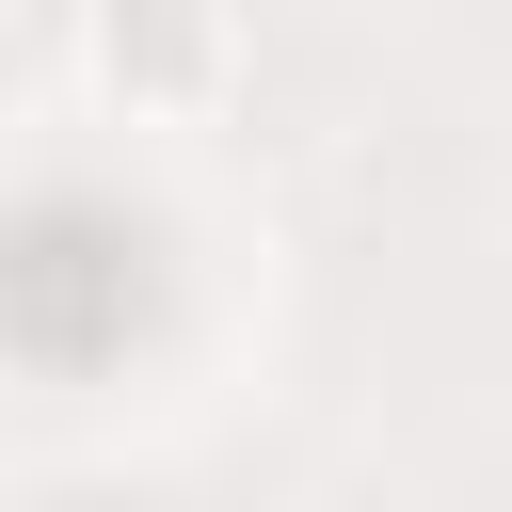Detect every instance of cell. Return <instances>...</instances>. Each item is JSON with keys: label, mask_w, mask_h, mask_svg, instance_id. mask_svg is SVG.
<instances>
[{"label": "cell", "mask_w": 512, "mask_h": 512, "mask_svg": "<svg viewBox=\"0 0 512 512\" xmlns=\"http://www.w3.org/2000/svg\"><path fill=\"white\" fill-rule=\"evenodd\" d=\"M96 80L128 112H192L224 80V16L208 0H96Z\"/></svg>", "instance_id": "cell-1"}]
</instances>
